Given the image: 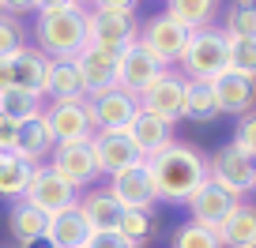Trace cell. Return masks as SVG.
<instances>
[{
  "label": "cell",
  "instance_id": "6da1fadb",
  "mask_svg": "<svg viewBox=\"0 0 256 248\" xmlns=\"http://www.w3.org/2000/svg\"><path fill=\"white\" fill-rule=\"evenodd\" d=\"M34 11V49L46 60H76L87 49V4L46 0Z\"/></svg>",
  "mask_w": 256,
  "mask_h": 248
},
{
  "label": "cell",
  "instance_id": "7a4b0ae2",
  "mask_svg": "<svg viewBox=\"0 0 256 248\" xmlns=\"http://www.w3.org/2000/svg\"><path fill=\"white\" fill-rule=\"evenodd\" d=\"M147 169L154 181V196L166 203H188V196L208 181V158L196 147H184L177 139L162 154H154Z\"/></svg>",
  "mask_w": 256,
  "mask_h": 248
},
{
  "label": "cell",
  "instance_id": "3957f363",
  "mask_svg": "<svg viewBox=\"0 0 256 248\" xmlns=\"http://www.w3.org/2000/svg\"><path fill=\"white\" fill-rule=\"evenodd\" d=\"M132 0H98L87 8V45L124 53L140 38V15Z\"/></svg>",
  "mask_w": 256,
  "mask_h": 248
},
{
  "label": "cell",
  "instance_id": "277c9868",
  "mask_svg": "<svg viewBox=\"0 0 256 248\" xmlns=\"http://www.w3.org/2000/svg\"><path fill=\"white\" fill-rule=\"evenodd\" d=\"M181 79H208L215 83L222 72H230V38L222 26H204V30L188 34V45L181 53Z\"/></svg>",
  "mask_w": 256,
  "mask_h": 248
},
{
  "label": "cell",
  "instance_id": "5b68a950",
  "mask_svg": "<svg viewBox=\"0 0 256 248\" xmlns=\"http://www.w3.org/2000/svg\"><path fill=\"white\" fill-rule=\"evenodd\" d=\"M49 169H53L64 184H72L80 196L90 192L94 181L102 177L98 158H94V147H90V143H56L53 154H49Z\"/></svg>",
  "mask_w": 256,
  "mask_h": 248
},
{
  "label": "cell",
  "instance_id": "8992f818",
  "mask_svg": "<svg viewBox=\"0 0 256 248\" xmlns=\"http://www.w3.org/2000/svg\"><path fill=\"white\" fill-rule=\"evenodd\" d=\"M252 173H256L252 158H248L245 151H238L234 143L218 147L208 158V177L218 188H226L230 196H238V200H245V196L252 192Z\"/></svg>",
  "mask_w": 256,
  "mask_h": 248
},
{
  "label": "cell",
  "instance_id": "52a82bcc",
  "mask_svg": "<svg viewBox=\"0 0 256 248\" xmlns=\"http://www.w3.org/2000/svg\"><path fill=\"white\" fill-rule=\"evenodd\" d=\"M136 45L147 49V53H151L162 68H170V64H177V60H181L184 45H188V34H184L174 19H166V15H147L144 23H140Z\"/></svg>",
  "mask_w": 256,
  "mask_h": 248
},
{
  "label": "cell",
  "instance_id": "ba28073f",
  "mask_svg": "<svg viewBox=\"0 0 256 248\" xmlns=\"http://www.w3.org/2000/svg\"><path fill=\"white\" fill-rule=\"evenodd\" d=\"M23 203H30L34 211L53 218V215H60V211H72L76 203H80V192H76L72 184H64L49 166H38L34 177H30V184H26V192H23Z\"/></svg>",
  "mask_w": 256,
  "mask_h": 248
},
{
  "label": "cell",
  "instance_id": "9c48e42d",
  "mask_svg": "<svg viewBox=\"0 0 256 248\" xmlns=\"http://www.w3.org/2000/svg\"><path fill=\"white\" fill-rule=\"evenodd\" d=\"M46 120L53 143H90L94 139V128H90V117H87V98L80 102H46Z\"/></svg>",
  "mask_w": 256,
  "mask_h": 248
},
{
  "label": "cell",
  "instance_id": "30bf717a",
  "mask_svg": "<svg viewBox=\"0 0 256 248\" xmlns=\"http://www.w3.org/2000/svg\"><path fill=\"white\" fill-rule=\"evenodd\" d=\"M136 113H140V98L124 94L120 87L87 98V117H90V128L94 132H128Z\"/></svg>",
  "mask_w": 256,
  "mask_h": 248
},
{
  "label": "cell",
  "instance_id": "8fae6325",
  "mask_svg": "<svg viewBox=\"0 0 256 248\" xmlns=\"http://www.w3.org/2000/svg\"><path fill=\"white\" fill-rule=\"evenodd\" d=\"M46 72L49 60L30 45L8 60H0V90H30V94L46 98Z\"/></svg>",
  "mask_w": 256,
  "mask_h": 248
},
{
  "label": "cell",
  "instance_id": "7c38bea8",
  "mask_svg": "<svg viewBox=\"0 0 256 248\" xmlns=\"http://www.w3.org/2000/svg\"><path fill=\"white\" fill-rule=\"evenodd\" d=\"M166 72L170 68H162L147 49L128 45L124 53H120V64H117V87L124 90V94H132V98H144Z\"/></svg>",
  "mask_w": 256,
  "mask_h": 248
},
{
  "label": "cell",
  "instance_id": "4fadbf2b",
  "mask_svg": "<svg viewBox=\"0 0 256 248\" xmlns=\"http://www.w3.org/2000/svg\"><path fill=\"white\" fill-rule=\"evenodd\" d=\"M110 196H113L124 211H151L158 196H154V181H151L147 162L113 173V177H110Z\"/></svg>",
  "mask_w": 256,
  "mask_h": 248
},
{
  "label": "cell",
  "instance_id": "5bb4252c",
  "mask_svg": "<svg viewBox=\"0 0 256 248\" xmlns=\"http://www.w3.org/2000/svg\"><path fill=\"white\" fill-rule=\"evenodd\" d=\"M117 64H120V53L102 49V45H87L80 56H76V68H80V79H83L87 98L106 94V90L117 87Z\"/></svg>",
  "mask_w": 256,
  "mask_h": 248
},
{
  "label": "cell",
  "instance_id": "9a60e30c",
  "mask_svg": "<svg viewBox=\"0 0 256 248\" xmlns=\"http://www.w3.org/2000/svg\"><path fill=\"white\" fill-rule=\"evenodd\" d=\"M238 196H230L226 188H218L215 181H204L196 192L188 196V215H192V222L196 226H208V230H218V226L230 218V211L238 207Z\"/></svg>",
  "mask_w": 256,
  "mask_h": 248
},
{
  "label": "cell",
  "instance_id": "2e32d148",
  "mask_svg": "<svg viewBox=\"0 0 256 248\" xmlns=\"http://www.w3.org/2000/svg\"><path fill=\"white\" fill-rule=\"evenodd\" d=\"M140 109L151 113V117L166 120V124H177L184 120V79L174 72H166L144 98H140Z\"/></svg>",
  "mask_w": 256,
  "mask_h": 248
},
{
  "label": "cell",
  "instance_id": "e0dca14e",
  "mask_svg": "<svg viewBox=\"0 0 256 248\" xmlns=\"http://www.w3.org/2000/svg\"><path fill=\"white\" fill-rule=\"evenodd\" d=\"M90 147H94V158H98V169H102L106 177L120 173V169L128 166H140V151L132 147V139H128V132H94V139H90Z\"/></svg>",
  "mask_w": 256,
  "mask_h": 248
},
{
  "label": "cell",
  "instance_id": "ac0fdd59",
  "mask_svg": "<svg viewBox=\"0 0 256 248\" xmlns=\"http://www.w3.org/2000/svg\"><path fill=\"white\" fill-rule=\"evenodd\" d=\"M128 139H132V147L140 151V158L151 162L154 154H162L170 143H174V124H166V120L151 117V113L140 109L136 120L128 124Z\"/></svg>",
  "mask_w": 256,
  "mask_h": 248
},
{
  "label": "cell",
  "instance_id": "d6986e66",
  "mask_svg": "<svg viewBox=\"0 0 256 248\" xmlns=\"http://www.w3.org/2000/svg\"><path fill=\"white\" fill-rule=\"evenodd\" d=\"M215 98H218V113H234V117H245L256 109V79L241 72H222L215 79Z\"/></svg>",
  "mask_w": 256,
  "mask_h": 248
},
{
  "label": "cell",
  "instance_id": "ffe728a7",
  "mask_svg": "<svg viewBox=\"0 0 256 248\" xmlns=\"http://www.w3.org/2000/svg\"><path fill=\"white\" fill-rule=\"evenodd\" d=\"M80 215H83V222H87V230L90 233H106V230H117V222H120V215H124V207H120L117 200L110 196V188H90V192H83L80 196Z\"/></svg>",
  "mask_w": 256,
  "mask_h": 248
},
{
  "label": "cell",
  "instance_id": "44dd1931",
  "mask_svg": "<svg viewBox=\"0 0 256 248\" xmlns=\"http://www.w3.org/2000/svg\"><path fill=\"white\" fill-rule=\"evenodd\" d=\"M53 136H49V128H46V120L42 117H30V120H23L19 124V136H16V151L12 154H19V158L26 162V166H34L38 169L42 162L53 154Z\"/></svg>",
  "mask_w": 256,
  "mask_h": 248
},
{
  "label": "cell",
  "instance_id": "7402d4cb",
  "mask_svg": "<svg viewBox=\"0 0 256 248\" xmlns=\"http://www.w3.org/2000/svg\"><path fill=\"white\" fill-rule=\"evenodd\" d=\"M215 233H218V245L222 248H248V245H256V203L241 200Z\"/></svg>",
  "mask_w": 256,
  "mask_h": 248
},
{
  "label": "cell",
  "instance_id": "603a6c76",
  "mask_svg": "<svg viewBox=\"0 0 256 248\" xmlns=\"http://www.w3.org/2000/svg\"><path fill=\"white\" fill-rule=\"evenodd\" d=\"M87 237H90V230H87V222H83L80 207L53 215L49 226H46V245L49 248H83Z\"/></svg>",
  "mask_w": 256,
  "mask_h": 248
},
{
  "label": "cell",
  "instance_id": "cb8c5ba5",
  "mask_svg": "<svg viewBox=\"0 0 256 248\" xmlns=\"http://www.w3.org/2000/svg\"><path fill=\"white\" fill-rule=\"evenodd\" d=\"M46 94H49V102H80V98H87L76 60H49Z\"/></svg>",
  "mask_w": 256,
  "mask_h": 248
},
{
  "label": "cell",
  "instance_id": "d4e9b609",
  "mask_svg": "<svg viewBox=\"0 0 256 248\" xmlns=\"http://www.w3.org/2000/svg\"><path fill=\"white\" fill-rule=\"evenodd\" d=\"M46 226H49V218L42 215V211H34L30 203L16 200V203L8 207V230H12V237H16L23 248L46 241Z\"/></svg>",
  "mask_w": 256,
  "mask_h": 248
},
{
  "label": "cell",
  "instance_id": "484cf974",
  "mask_svg": "<svg viewBox=\"0 0 256 248\" xmlns=\"http://www.w3.org/2000/svg\"><path fill=\"white\" fill-rule=\"evenodd\" d=\"M215 11H218L215 0H170L166 8H162V15L174 19L184 34H196V30H204V26H211Z\"/></svg>",
  "mask_w": 256,
  "mask_h": 248
},
{
  "label": "cell",
  "instance_id": "4316f807",
  "mask_svg": "<svg viewBox=\"0 0 256 248\" xmlns=\"http://www.w3.org/2000/svg\"><path fill=\"white\" fill-rule=\"evenodd\" d=\"M218 117V98H215V83L208 79H184V120L208 124Z\"/></svg>",
  "mask_w": 256,
  "mask_h": 248
},
{
  "label": "cell",
  "instance_id": "83f0119b",
  "mask_svg": "<svg viewBox=\"0 0 256 248\" xmlns=\"http://www.w3.org/2000/svg\"><path fill=\"white\" fill-rule=\"evenodd\" d=\"M30 177H34V166H26L12 151H0V200H12V203L23 200Z\"/></svg>",
  "mask_w": 256,
  "mask_h": 248
},
{
  "label": "cell",
  "instance_id": "f1b7e54d",
  "mask_svg": "<svg viewBox=\"0 0 256 248\" xmlns=\"http://www.w3.org/2000/svg\"><path fill=\"white\" fill-rule=\"evenodd\" d=\"M222 34L230 41H256V0H234L222 8Z\"/></svg>",
  "mask_w": 256,
  "mask_h": 248
},
{
  "label": "cell",
  "instance_id": "f546056e",
  "mask_svg": "<svg viewBox=\"0 0 256 248\" xmlns=\"http://www.w3.org/2000/svg\"><path fill=\"white\" fill-rule=\"evenodd\" d=\"M42 113H46V98L30 94V90H0V117L23 124V120L42 117Z\"/></svg>",
  "mask_w": 256,
  "mask_h": 248
},
{
  "label": "cell",
  "instance_id": "4dcf8cb0",
  "mask_svg": "<svg viewBox=\"0 0 256 248\" xmlns=\"http://www.w3.org/2000/svg\"><path fill=\"white\" fill-rule=\"evenodd\" d=\"M30 49V30L19 15H12L4 4H0V60H8V56L23 53Z\"/></svg>",
  "mask_w": 256,
  "mask_h": 248
},
{
  "label": "cell",
  "instance_id": "1f68e13d",
  "mask_svg": "<svg viewBox=\"0 0 256 248\" xmlns=\"http://www.w3.org/2000/svg\"><path fill=\"white\" fill-rule=\"evenodd\" d=\"M117 233H120L132 248H144L147 241H151V233H154L151 211H124V215H120V222H117Z\"/></svg>",
  "mask_w": 256,
  "mask_h": 248
},
{
  "label": "cell",
  "instance_id": "d6a6232c",
  "mask_svg": "<svg viewBox=\"0 0 256 248\" xmlns=\"http://www.w3.org/2000/svg\"><path fill=\"white\" fill-rule=\"evenodd\" d=\"M170 248H222V245H218V233H215V230L196 226V222L188 218L184 226H177V230H174Z\"/></svg>",
  "mask_w": 256,
  "mask_h": 248
},
{
  "label": "cell",
  "instance_id": "836d02e7",
  "mask_svg": "<svg viewBox=\"0 0 256 248\" xmlns=\"http://www.w3.org/2000/svg\"><path fill=\"white\" fill-rule=\"evenodd\" d=\"M230 68L256 79V41H230Z\"/></svg>",
  "mask_w": 256,
  "mask_h": 248
},
{
  "label": "cell",
  "instance_id": "e575fe53",
  "mask_svg": "<svg viewBox=\"0 0 256 248\" xmlns=\"http://www.w3.org/2000/svg\"><path fill=\"white\" fill-rule=\"evenodd\" d=\"M238 151H245L248 158H256V109L238 117V128H234V139H230Z\"/></svg>",
  "mask_w": 256,
  "mask_h": 248
},
{
  "label": "cell",
  "instance_id": "d590c367",
  "mask_svg": "<svg viewBox=\"0 0 256 248\" xmlns=\"http://www.w3.org/2000/svg\"><path fill=\"white\" fill-rule=\"evenodd\" d=\"M83 248H132V245H128L117 230H106V233H90Z\"/></svg>",
  "mask_w": 256,
  "mask_h": 248
},
{
  "label": "cell",
  "instance_id": "8d00e7d4",
  "mask_svg": "<svg viewBox=\"0 0 256 248\" xmlns=\"http://www.w3.org/2000/svg\"><path fill=\"white\" fill-rule=\"evenodd\" d=\"M16 136H19V124L0 117V151H16Z\"/></svg>",
  "mask_w": 256,
  "mask_h": 248
},
{
  "label": "cell",
  "instance_id": "74e56055",
  "mask_svg": "<svg viewBox=\"0 0 256 248\" xmlns=\"http://www.w3.org/2000/svg\"><path fill=\"white\" fill-rule=\"evenodd\" d=\"M252 196H256V173H252Z\"/></svg>",
  "mask_w": 256,
  "mask_h": 248
},
{
  "label": "cell",
  "instance_id": "f35d334b",
  "mask_svg": "<svg viewBox=\"0 0 256 248\" xmlns=\"http://www.w3.org/2000/svg\"><path fill=\"white\" fill-rule=\"evenodd\" d=\"M252 166H256V158H252Z\"/></svg>",
  "mask_w": 256,
  "mask_h": 248
},
{
  "label": "cell",
  "instance_id": "ab89813d",
  "mask_svg": "<svg viewBox=\"0 0 256 248\" xmlns=\"http://www.w3.org/2000/svg\"><path fill=\"white\" fill-rule=\"evenodd\" d=\"M248 248H256V245H248Z\"/></svg>",
  "mask_w": 256,
  "mask_h": 248
}]
</instances>
